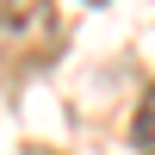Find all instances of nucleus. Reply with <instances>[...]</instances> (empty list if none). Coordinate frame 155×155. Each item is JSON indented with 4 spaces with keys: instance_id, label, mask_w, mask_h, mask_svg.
<instances>
[{
    "instance_id": "f257e3e1",
    "label": "nucleus",
    "mask_w": 155,
    "mask_h": 155,
    "mask_svg": "<svg viewBox=\"0 0 155 155\" xmlns=\"http://www.w3.org/2000/svg\"><path fill=\"white\" fill-rule=\"evenodd\" d=\"M56 37L50 0H0V56H31Z\"/></svg>"
},
{
    "instance_id": "f03ea898",
    "label": "nucleus",
    "mask_w": 155,
    "mask_h": 155,
    "mask_svg": "<svg viewBox=\"0 0 155 155\" xmlns=\"http://www.w3.org/2000/svg\"><path fill=\"white\" fill-rule=\"evenodd\" d=\"M137 149H143V155H155V87H149V93H143V106H137Z\"/></svg>"
},
{
    "instance_id": "7ed1b4c3",
    "label": "nucleus",
    "mask_w": 155,
    "mask_h": 155,
    "mask_svg": "<svg viewBox=\"0 0 155 155\" xmlns=\"http://www.w3.org/2000/svg\"><path fill=\"white\" fill-rule=\"evenodd\" d=\"M81 6H106V0H81Z\"/></svg>"
}]
</instances>
